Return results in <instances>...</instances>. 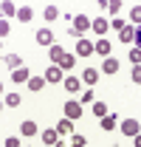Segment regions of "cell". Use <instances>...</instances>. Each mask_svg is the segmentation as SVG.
Wrapping results in <instances>:
<instances>
[{"instance_id": "1", "label": "cell", "mask_w": 141, "mask_h": 147, "mask_svg": "<svg viewBox=\"0 0 141 147\" xmlns=\"http://www.w3.org/2000/svg\"><path fill=\"white\" fill-rule=\"evenodd\" d=\"M90 26H93V20L85 17V14H76V17H70V31L73 34H85V31H90Z\"/></svg>"}, {"instance_id": "2", "label": "cell", "mask_w": 141, "mask_h": 147, "mask_svg": "<svg viewBox=\"0 0 141 147\" xmlns=\"http://www.w3.org/2000/svg\"><path fill=\"white\" fill-rule=\"evenodd\" d=\"M96 54V42H90V40H76V57H90Z\"/></svg>"}, {"instance_id": "3", "label": "cell", "mask_w": 141, "mask_h": 147, "mask_svg": "<svg viewBox=\"0 0 141 147\" xmlns=\"http://www.w3.org/2000/svg\"><path fill=\"white\" fill-rule=\"evenodd\" d=\"M42 76H45V82H65V71H62V68H59V65H48V71L42 74Z\"/></svg>"}, {"instance_id": "4", "label": "cell", "mask_w": 141, "mask_h": 147, "mask_svg": "<svg viewBox=\"0 0 141 147\" xmlns=\"http://www.w3.org/2000/svg\"><path fill=\"white\" fill-rule=\"evenodd\" d=\"M119 130H122L124 136H130V139H133V136H138V133H141V125L136 122V119H124L122 125H119Z\"/></svg>"}, {"instance_id": "5", "label": "cell", "mask_w": 141, "mask_h": 147, "mask_svg": "<svg viewBox=\"0 0 141 147\" xmlns=\"http://www.w3.org/2000/svg\"><path fill=\"white\" fill-rule=\"evenodd\" d=\"M79 116H82V102H73V99H70V102H65V119L76 122Z\"/></svg>"}, {"instance_id": "6", "label": "cell", "mask_w": 141, "mask_h": 147, "mask_svg": "<svg viewBox=\"0 0 141 147\" xmlns=\"http://www.w3.org/2000/svg\"><path fill=\"white\" fill-rule=\"evenodd\" d=\"M37 42H40V45H48V48H51V45H56V40H54L51 28H40V31H37Z\"/></svg>"}, {"instance_id": "7", "label": "cell", "mask_w": 141, "mask_h": 147, "mask_svg": "<svg viewBox=\"0 0 141 147\" xmlns=\"http://www.w3.org/2000/svg\"><path fill=\"white\" fill-rule=\"evenodd\" d=\"M62 85H65V91H68L70 96H76V93L82 91V79H76V76H65Z\"/></svg>"}, {"instance_id": "8", "label": "cell", "mask_w": 141, "mask_h": 147, "mask_svg": "<svg viewBox=\"0 0 141 147\" xmlns=\"http://www.w3.org/2000/svg\"><path fill=\"white\" fill-rule=\"evenodd\" d=\"M119 68H122V62L116 57H107L105 62H102V74H119Z\"/></svg>"}, {"instance_id": "9", "label": "cell", "mask_w": 141, "mask_h": 147, "mask_svg": "<svg viewBox=\"0 0 141 147\" xmlns=\"http://www.w3.org/2000/svg\"><path fill=\"white\" fill-rule=\"evenodd\" d=\"M40 130H37V122H31V119H26V122H20V136H37Z\"/></svg>"}, {"instance_id": "10", "label": "cell", "mask_w": 141, "mask_h": 147, "mask_svg": "<svg viewBox=\"0 0 141 147\" xmlns=\"http://www.w3.org/2000/svg\"><path fill=\"white\" fill-rule=\"evenodd\" d=\"M48 57H51V65H59V62H62V57H65V48L56 42V45L48 48Z\"/></svg>"}, {"instance_id": "11", "label": "cell", "mask_w": 141, "mask_h": 147, "mask_svg": "<svg viewBox=\"0 0 141 147\" xmlns=\"http://www.w3.org/2000/svg\"><path fill=\"white\" fill-rule=\"evenodd\" d=\"M119 40H122V42H136V26L127 23L122 31H119Z\"/></svg>"}, {"instance_id": "12", "label": "cell", "mask_w": 141, "mask_h": 147, "mask_svg": "<svg viewBox=\"0 0 141 147\" xmlns=\"http://www.w3.org/2000/svg\"><path fill=\"white\" fill-rule=\"evenodd\" d=\"M0 11H3V17H17L20 9L11 3V0H3V3H0Z\"/></svg>"}, {"instance_id": "13", "label": "cell", "mask_w": 141, "mask_h": 147, "mask_svg": "<svg viewBox=\"0 0 141 147\" xmlns=\"http://www.w3.org/2000/svg\"><path fill=\"white\" fill-rule=\"evenodd\" d=\"M82 82H85V85H96V82H99V71H96V68H85V71H82Z\"/></svg>"}, {"instance_id": "14", "label": "cell", "mask_w": 141, "mask_h": 147, "mask_svg": "<svg viewBox=\"0 0 141 147\" xmlns=\"http://www.w3.org/2000/svg\"><path fill=\"white\" fill-rule=\"evenodd\" d=\"M45 85H48V82H45V76H31V79H28V91H34V93H40Z\"/></svg>"}, {"instance_id": "15", "label": "cell", "mask_w": 141, "mask_h": 147, "mask_svg": "<svg viewBox=\"0 0 141 147\" xmlns=\"http://www.w3.org/2000/svg\"><path fill=\"white\" fill-rule=\"evenodd\" d=\"M42 142H45V144H56V142H59V133H56V127H48V130H42Z\"/></svg>"}, {"instance_id": "16", "label": "cell", "mask_w": 141, "mask_h": 147, "mask_svg": "<svg viewBox=\"0 0 141 147\" xmlns=\"http://www.w3.org/2000/svg\"><path fill=\"white\" fill-rule=\"evenodd\" d=\"M56 133H59V136L73 133V122H70V119H59V122H56Z\"/></svg>"}, {"instance_id": "17", "label": "cell", "mask_w": 141, "mask_h": 147, "mask_svg": "<svg viewBox=\"0 0 141 147\" xmlns=\"http://www.w3.org/2000/svg\"><path fill=\"white\" fill-rule=\"evenodd\" d=\"M116 127H119V119H116L113 113H107L105 119H102V130H107V133H110V130H116Z\"/></svg>"}, {"instance_id": "18", "label": "cell", "mask_w": 141, "mask_h": 147, "mask_svg": "<svg viewBox=\"0 0 141 147\" xmlns=\"http://www.w3.org/2000/svg\"><path fill=\"white\" fill-rule=\"evenodd\" d=\"M90 28H93L96 34H105L107 28H110V23H107L105 17H96V20H93V26H90Z\"/></svg>"}, {"instance_id": "19", "label": "cell", "mask_w": 141, "mask_h": 147, "mask_svg": "<svg viewBox=\"0 0 141 147\" xmlns=\"http://www.w3.org/2000/svg\"><path fill=\"white\" fill-rule=\"evenodd\" d=\"M96 54H102L107 59V54H110V40H105V37H102V40H96Z\"/></svg>"}, {"instance_id": "20", "label": "cell", "mask_w": 141, "mask_h": 147, "mask_svg": "<svg viewBox=\"0 0 141 147\" xmlns=\"http://www.w3.org/2000/svg\"><path fill=\"white\" fill-rule=\"evenodd\" d=\"M6 65H9L11 71H20V68H23V59H20L17 54H6Z\"/></svg>"}, {"instance_id": "21", "label": "cell", "mask_w": 141, "mask_h": 147, "mask_svg": "<svg viewBox=\"0 0 141 147\" xmlns=\"http://www.w3.org/2000/svg\"><path fill=\"white\" fill-rule=\"evenodd\" d=\"M28 79H31L28 68H20V71H11V82H28Z\"/></svg>"}, {"instance_id": "22", "label": "cell", "mask_w": 141, "mask_h": 147, "mask_svg": "<svg viewBox=\"0 0 141 147\" xmlns=\"http://www.w3.org/2000/svg\"><path fill=\"white\" fill-rule=\"evenodd\" d=\"M130 26L141 28V3H138V6H133V11H130Z\"/></svg>"}, {"instance_id": "23", "label": "cell", "mask_w": 141, "mask_h": 147, "mask_svg": "<svg viewBox=\"0 0 141 147\" xmlns=\"http://www.w3.org/2000/svg\"><path fill=\"white\" fill-rule=\"evenodd\" d=\"M73 65H76V57H73V54H65V57H62V62H59L62 71H73Z\"/></svg>"}, {"instance_id": "24", "label": "cell", "mask_w": 141, "mask_h": 147, "mask_svg": "<svg viewBox=\"0 0 141 147\" xmlns=\"http://www.w3.org/2000/svg\"><path fill=\"white\" fill-rule=\"evenodd\" d=\"M31 17H34V11H31L28 6H20V11H17V20H23V23H31Z\"/></svg>"}, {"instance_id": "25", "label": "cell", "mask_w": 141, "mask_h": 147, "mask_svg": "<svg viewBox=\"0 0 141 147\" xmlns=\"http://www.w3.org/2000/svg\"><path fill=\"white\" fill-rule=\"evenodd\" d=\"M107 113H110V110H107V105H105V102H93V116H99V119H105Z\"/></svg>"}, {"instance_id": "26", "label": "cell", "mask_w": 141, "mask_h": 147, "mask_svg": "<svg viewBox=\"0 0 141 147\" xmlns=\"http://www.w3.org/2000/svg\"><path fill=\"white\" fill-rule=\"evenodd\" d=\"M42 14H45V20H48V23H51V20H56V17H59V9H56V6H54V3H48V6H45V11H42Z\"/></svg>"}, {"instance_id": "27", "label": "cell", "mask_w": 141, "mask_h": 147, "mask_svg": "<svg viewBox=\"0 0 141 147\" xmlns=\"http://www.w3.org/2000/svg\"><path fill=\"white\" fill-rule=\"evenodd\" d=\"M20 102H23V96H20V93H6V105H9V108H17Z\"/></svg>"}, {"instance_id": "28", "label": "cell", "mask_w": 141, "mask_h": 147, "mask_svg": "<svg viewBox=\"0 0 141 147\" xmlns=\"http://www.w3.org/2000/svg\"><path fill=\"white\" fill-rule=\"evenodd\" d=\"M105 9L113 11V14H119V11H122V0H110V3H105Z\"/></svg>"}, {"instance_id": "29", "label": "cell", "mask_w": 141, "mask_h": 147, "mask_svg": "<svg viewBox=\"0 0 141 147\" xmlns=\"http://www.w3.org/2000/svg\"><path fill=\"white\" fill-rule=\"evenodd\" d=\"M85 142H88V139H85L82 133H76V136H70V147H85Z\"/></svg>"}, {"instance_id": "30", "label": "cell", "mask_w": 141, "mask_h": 147, "mask_svg": "<svg viewBox=\"0 0 141 147\" xmlns=\"http://www.w3.org/2000/svg\"><path fill=\"white\" fill-rule=\"evenodd\" d=\"M130 62H133V65H141V48H138V45L130 51Z\"/></svg>"}, {"instance_id": "31", "label": "cell", "mask_w": 141, "mask_h": 147, "mask_svg": "<svg viewBox=\"0 0 141 147\" xmlns=\"http://www.w3.org/2000/svg\"><path fill=\"white\" fill-rule=\"evenodd\" d=\"M6 34H11V28H9V20L3 17V23H0V37H6Z\"/></svg>"}, {"instance_id": "32", "label": "cell", "mask_w": 141, "mask_h": 147, "mask_svg": "<svg viewBox=\"0 0 141 147\" xmlns=\"http://www.w3.org/2000/svg\"><path fill=\"white\" fill-rule=\"evenodd\" d=\"M3 147H20V139L17 136H9V139H6V144Z\"/></svg>"}, {"instance_id": "33", "label": "cell", "mask_w": 141, "mask_h": 147, "mask_svg": "<svg viewBox=\"0 0 141 147\" xmlns=\"http://www.w3.org/2000/svg\"><path fill=\"white\" fill-rule=\"evenodd\" d=\"M133 82L141 85V65H133Z\"/></svg>"}, {"instance_id": "34", "label": "cell", "mask_w": 141, "mask_h": 147, "mask_svg": "<svg viewBox=\"0 0 141 147\" xmlns=\"http://www.w3.org/2000/svg\"><path fill=\"white\" fill-rule=\"evenodd\" d=\"M110 26H113L116 31H122V28H124V26H127V23H124V20H119V17H116V20H113V23H110Z\"/></svg>"}, {"instance_id": "35", "label": "cell", "mask_w": 141, "mask_h": 147, "mask_svg": "<svg viewBox=\"0 0 141 147\" xmlns=\"http://www.w3.org/2000/svg\"><path fill=\"white\" fill-rule=\"evenodd\" d=\"M82 102H93V91H85V93H82Z\"/></svg>"}, {"instance_id": "36", "label": "cell", "mask_w": 141, "mask_h": 147, "mask_svg": "<svg viewBox=\"0 0 141 147\" xmlns=\"http://www.w3.org/2000/svg\"><path fill=\"white\" fill-rule=\"evenodd\" d=\"M133 147H141V133H138V136H133Z\"/></svg>"}, {"instance_id": "37", "label": "cell", "mask_w": 141, "mask_h": 147, "mask_svg": "<svg viewBox=\"0 0 141 147\" xmlns=\"http://www.w3.org/2000/svg\"><path fill=\"white\" fill-rule=\"evenodd\" d=\"M136 45L141 48V28H136Z\"/></svg>"}, {"instance_id": "38", "label": "cell", "mask_w": 141, "mask_h": 147, "mask_svg": "<svg viewBox=\"0 0 141 147\" xmlns=\"http://www.w3.org/2000/svg\"><path fill=\"white\" fill-rule=\"evenodd\" d=\"M54 147H68V144H65V142H56V144H54Z\"/></svg>"}, {"instance_id": "39", "label": "cell", "mask_w": 141, "mask_h": 147, "mask_svg": "<svg viewBox=\"0 0 141 147\" xmlns=\"http://www.w3.org/2000/svg\"><path fill=\"white\" fill-rule=\"evenodd\" d=\"M116 147H119V144H116Z\"/></svg>"}]
</instances>
